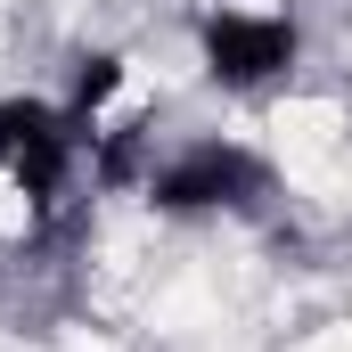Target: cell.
<instances>
[{
  "label": "cell",
  "instance_id": "1",
  "mask_svg": "<svg viewBox=\"0 0 352 352\" xmlns=\"http://www.w3.org/2000/svg\"><path fill=\"white\" fill-rule=\"evenodd\" d=\"M270 148H278V164L287 173H328L336 156H344V115L328 107V98H287L278 115H270Z\"/></svg>",
  "mask_w": 352,
  "mask_h": 352
},
{
  "label": "cell",
  "instance_id": "4",
  "mask_svg": "<svg viewBox=\"0 0 352 352\" xmlns=\"http://www.w3.org/2000/svg\"><path fill=\"white\" fill-rule=\"evenodd\" d=\"M74 352H123V344H107V336H74Z\"/></svg>",
  "mask_w": 352,
  "mask_h": 352
},
{
  "label": "cell",
  "instance_id": "2",
  "mask_svg": "<svg viewBox=\"0 0 352 352\" xmlns=\"http://www.w3.org/2000/svg\"><path fill=\"white\" fill-rule=\"evenodd\" d=\"M25 221H33V197L16 180H0V230H25Z\"/></svg>",
  "mask_w": 352,
  "mask_h": 352
},
{
  "label": "cell",
  "instance_id": "3",
  "mask_svg": "<svg viewBox=\"0 0 352 352\" xmlns=\"http://www.w3.org/2000/svg\"><path fill=\"white\" fill-rule=\"evenodd\" d=\"M295 352H352V328H320V336H303Z\"/></svg>",
  "mask_w": 352,
  "mask_h": 352
}]
</instances>
